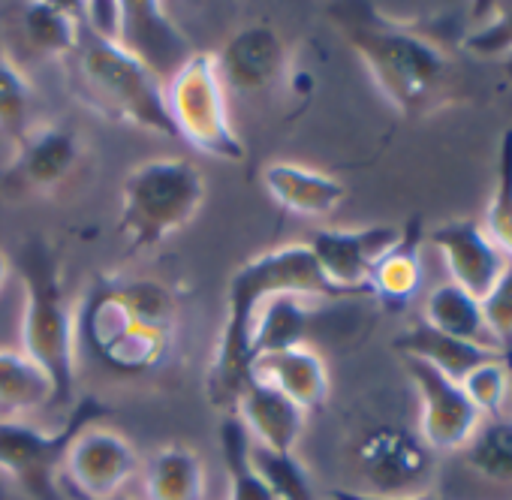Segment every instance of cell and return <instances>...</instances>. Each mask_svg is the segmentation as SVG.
Instances as JSON below:
<instances>
[{"label": "cell", "mask_w": 512, "mask_h": 500, "mask_svg": "<svg viewBox=\"0 0 512 500\" xmlns=\"http://www.w3.org/2000/svg\"><path fill=\"white\" fill-rule=\"evenodd\" d=\"M356 464L368 482V494L404 497L428 491V479L434 473L431 449L419 440V434L398 425L371 428L356 446Z\"/></svg>", "instance_id": "obj_10"}, {"label": "cell", "mask_w": 512, "mask_h": 500, "mask_svg": "<svg viewBox=\"0 0 512 500\" xmlns=\"http://www.w3.org/2000/svg\"><path fill=\"white\" fill-rule=\"evenodd\" d=\"M235 416L241 419L256 446L275 452H296V443L302 440L308 425V413L299 404L256 380L244 386L235 404Z\"/></svg>", "instance_id": "obj_18"}, {"label": "cell", "mask_w": 512, "mask_h": 500, "mask_svg": "<svg viewBox=\"0 0 512 500\" xmlns=\"http://www.w3.org/2000/svg\"><path fill=\"white\" fill-rule=\"evenodd\" d=\"M145 500H205V464L184 443L157 449L145 464Z\"/></svg>", "instance_id": "obj_22"}, {"label": "cell", "mask_w": 512, "mask_h": 500, "mask_svg": "<svg viewBox=\"0 0 512 500\" xmlns=\"http://www.w3.org/2000/svg\"><path fill=\"white\" fill-rule=\"evenodd\" d=\"M458 386L464 389V395L476 404V410L482 416L485 413H497L500 401L509 392V368H506L503 356L500 359H491V362L473 368Z\"/></svg>", "instance_id": "obj_31"}, {"label": "cell", "mask_w": 512, "mask_h": 500, "mask_svg": "<svg viewBox=\"0 0 512 500\" xmlns=\"http://www.w3.org/2000/svg\"><path fill=\"white\" fill-rule=\"evenodd\" d=\"M428 238L440 250L452 284L479 302L497 287V281L509 266V260L494 247V241L485 235L482 223L476 220L440 223L437 229H431Z\"/></svg>", "instance_id": "obj_15"}, {"label": "cell", "mask_w": 512, "mask_h": 500, "mask_svg": "<svg viewBox=\"0 0 512 500\" xmlns=\"http://www.w3.org/2000/svg\"><path fill=\"white\" fill-rule=\"evenodd\" d=\"M85 160V139L76 127L46 124L28 130L22 142H16V157L0 175L7 187L28 193H52L73 178V172Z\"/></svg>", "instance_id": "obj_13"}, {"label": "cell", "mask_w": 512, "mask_h": 500, "mask_svg": "<svg viewBox=\"0 0 512 500\" xmlns=\"http://www.w3.org/2000/svg\"><path fill=\"white\" fill-rule=\"evenodd\" d=\"M329 19L401 115L422 118L449 97L452 55L428 31L392 19L374 4H335Z\"/></svg>", "instance_id": "obj_2"}, {"label": "cell", "mask_w": 512, "mask_h": 500, "mask_svg": "<svg viewBox=\"0 0 512 500\" xmlns=\"http://www.w3.org/2000/svg\"><path fill=\"white\" fill-rule=\"evenodd\" d=\"M82 10V25L100 37L115 43L118 40V28H121V0H88V4H79Z\"/></svg>", "instance_id": "obj_34"}, {"label": "cell", "mask_w": 512, "mask_h": 500, "mask_svg": "<svg viewBox=\"0 0 512 500\" xmlns=\"http://www.w3.org/2000/svg\"><path fill=\"white\" fill-rule=\"evenodd\" d=\"M10 275H13V260L0 250V293H4V287H7V281H10Z\"/></svg>", "instance_id": "obj_36"}, {"label": "cell", "mask_w": 512, "mask_h": 500, "mask_svg": "<svg viewBox=\"0 0 512 500\" xmlns=\"http://www.w3.org/2000/svg\"><path fill=\"white\" fill-rule=\"evenodd\" d=\"M425 326L458 338V341H473L482 344L479 338L488 332L485 326V314H482V302L473 299L470 293H464L461 287H455L452 281L434 287L425 299Z\"/></svg>", "instance_id": "obj_25"}, {"label": "cell", "mask_w": 512, "mask_h": 500, "mask_svg": "<svg viewBox=\"0 0 512 500\" xmlns=\"http://www.w3.org/2000/svg\"><path fill=\"white\" fill-rule=\"evenodd\" d=\"M214 58L226 88L260 94L281 79L287 67V46L272 25H247L235 31Z\"/></svg>", "instance_id": "obj_16"}, {"label": "cell", "mask_w": 512, "mask_h": 500, "mask_svg": "<svg viewBox=\"0 0 512 500\" xmlns=\"http://www.w3.org/2000/svg\"><path fill=\"white\" fill-rule=\"evenodd\" d=\"M250 458L256 473L263 476L275 500H317L314 482L296 452H275L266 446H250Z\"/></svg>", "instance_id": "obj_28"}, {"label": "cell", "mask_w": 512, "mask_h": 500, "mask_svg": "<svg viewBox=\"0 0 512 500\" xmlns=\"http://www.w3.org/2000/svg\"><path fill=\"white\" fill-rule=\"evenodd\" d=\"M422 238H425L422 220L410 217L401 226V238L395 241V247L374 266L368 293L374 299H380L386 308L398 311L416 296V290L422 284V257H419Z\"/></svg>", "instance_id": "obj_21"}, {"label": "cell", "mask_w": 512, "mask_h": 500, "mask_svg": "<svg viewBox=\"0 0 512 500\" xmlns=\"http://www.w3.org/2000/svg\"><path fill=\"white\" fill-rule=\"evenodd\" d=\"M401 226H359V229H323L308 247L332 287L344 296H371L368 281L374 266L395 247Z\"/></svg>", "instance_id": "obj_12"}, {"label": "cell", "mask_w": 512, "mask_h": 500, "mask_svg": "<svg viewBox=\"0 0 512 500\" xmlns=\"http://www.w3.org/2000/svg\"><path fill=\"white\" fill-rule=\"evenodd\" d=\"M217 440H220V452H223V464L229 476V500H275V494L269 491V485L253 467V458H250L253 440L235 413L223 416L217 428Z\"/></svg>", "instance_id": "obj_26"}, {"label": "cell", "mask_w": 512, "mask_h": 500, "mask_svg": "<svg viewBox=\"0 0 512 500\" xmlns=\"http://www.w3.org/2000/svg\"><path fill=\"white\" fill-rule=\"evenodd\" d=\"M464 49L479 58H509L512 55V0L494 4V16L473 34L464 37Z\"/></svg>", "instance_id": "obj_32"}, {"label": "cell", "mask_w": 512, "mask_h": 500, "mask_svg": "<svg viewBox=\"0 0 512 500\" xmlns=\"http://www.w3.org/2000/svg\"><path fill=\"white\" fill-rule=\"evenodd\" d=\"M205 202V175L184 157L145 160L121 184L118 232L130 254H142L181 232Z\"/></svg>", "instance_id": "obj_6"}, {"label": "cell", "mask_w": 512, "mask_h": 500, "mask_svg": "<svg viewBox=\"0 0 512 500\" xmlns=\"http://www.w3.org/2000/svg\"><path fill=\"white\" fill-rule=\"evenodd\" d=\"M263 187L284 211L299 217H326L347 196L338 178L287 160H275L263 169Z\"/></svg>", "instance_id": "obj_19"}, {"label": "cell", "mask_w": 512, "mask_h": 500, "mask_svg": "<svg viewBox=\"0 0 512 500\" xmlns=\"http://www.w3.org/2000/svg\"><path fill=\"white\" fill-rule=\"evenodd\" d=\"M28 112H31V85L7 55H0V136L22 142L25 133L31 130Z\"/></svg>", "instance_id": "obj_30"}, {"label": "cell", "mask_w": 512, "mask_h": 500, "mask_svg": "<svg viewBox=\"0 0 512 500\" xmlns=\"http://www.w3.org/2000/svg\"><path fill=\"white\" fill-rule=\"evenodd\" d=\"M392 347L404 356V359H419L425 365H431L434 371H440L443 377H449L452 383H461L473 368L500 359L503 353L488 347V344H473V341H458L449 338L425 323L410 326L404 335H398L392 341Z\"/></svg>", "instance_id": "obj_20"}, {"label": "cell", "mask_w": 512, "mask_h": 500, "mask_svg": "<svg viewBox=\"0 0 512 500\" xmlns=\"http://www.w3.org/2000/svg\"><path fill=\"white\" fill-rule=\"evenodd\" d=\"M163 97L175 136L193 151L223 163H241L247 157V148L232 127L226 85L211 52H193L172 79L163 82Z\"/></svg>", "instance_id": "obj_7"}, {"label": "cell", "mask_w": 512, "mask_h": 500, "mask_svg": "<svg viewBox=\"0 0 512 500\" xmlns=\"http://www.w3.org/2000/svg\"><path fill=\"white\" fill-rule=\"evenodd\" d=\"M178 302L148 278H94L76 311V344L115 374L160 368L175 344Z\"/></svg>", "instance_id": "obj_3"}, {"label": "cell", "mask_w": 512, "mask_h": 500, "mask_svg": "<svg viewBox=\"0 0 512 500\" xmlns=\"http://www.w3.org/2000/svg\"><path fill=\"white\" fill-rule=\"evenodd\" d=\"M506 73H509V79H512V55L506 58Z\"/></svg>", "instance_id": "obj_38"}, {"label": "cell", "mask_w": 512, "mask_h": 500, "mask_svg": "<svg viewBox=\"0 0 512 500\" xmlns=\"http://www.w3.org/2000/svg\"><path fill=\"white\" fill-rule=\"evenodd\" d=\"M115 43L160 82H169L172 73L196 52L160 0H121V28Z\"/></svg>", "instance_id": "obj_14"}, {"label": "cell", "mask_w": 512, "mask_h": 500, "mask_svg": "<svg viewBox=\"0 0 512 500\" xmlns=\"http://www.w3.org/2000/svg\"><path fill=\"white\" fill-rule=\"evenodd\" d=\"M139 467L142 458L124 434L91 425L73 440L61 476L76 500H112L139 473Z\"/></svg>", "instance_id": "obj_9"}, {"label": "cell", "mask_w": 512, "mask_h": 500, "mask_svg": "<svg viewBox=\"0 0 512 500\" xmlns=\"http://www.w3.org/2000/svg\"><path fill=\"white\" fill-rule=\"evenodd\" d=\"M112 500H130V497H121V494H118V497H112Z\"/></svg>", "instance_id": "obj_39"}, {"label": "cell", "mask_w": 512, "mask_h": 500, "mask_svg": "<svg viewBox=\"0 0 512 500\" xmlns=\"http://www.w3.org/2000/svg\"><path fill=\"white\" fill-rule=\"evenodd\" d=\"M250 380L281 392L284 398L299 404L305 413L323 410L332 392L329 368L323 356L311 350L308 344L269 353V356H256L250 362Z\"/></svg>", "instance_id": "obj_17"}, {"label": "cell", "mask_w": 512, "mask_h": 500, "mask_svg": "<svg viewBox=\"0 0 512 500\" xmlns=\"http://www.w3.org/2000/svg\"><path fill=\"white\" fill-rule=\"evenodd\" d=\"M55 404L52 377L22 350H0V422Z\"/></svg>", "instance_id": "obj_23"}, {"label": "cell", "mask_w": 512, "mask_h": 500, "mask_svg": "<svg viewBox=\"0 0 512 500\" xmlns=\"http://www.w3.org/2000/svg\"><path fill=\"white\" fill-rule=\"evenodd\" d=\"M332 500H443L434 491H419V494H404V497H383V494H368V491H347V488H335Z\"/></svg>", "instance_id": "obj_35"}, {"label": "cell", "mask_w": 512, "mask_h": 500, "mask_svg": "<svg viewBox=\"0 0 512 500\" xmlns=\"http://www.w3.org/2000/svg\"><path fill=\"white\" fill-rule=\"evenodd\" d=\"M482 229L500 254L512 263V127L503 130V139L497 148V184L485 208Z\"/></svg>", "instance_id": "obj_29"}, {"label": "cell", "mask_w": 512, "mask_h": 500, "mask_svg": "<svg viewBox=\"0 0 512 500\" xmlns=\"http://www.w3.org/2000/svg\"><path fill=\"white\" fill-rule=\"evenodd\" d=\"M503 362L509 368V389H512V353H503Z\"/></svg>", "instance_id": "obj_37"}, {"label": "cell", "mask_w": 512, "mask_h": 500, "mask_svg": "<svg viewBox=\"0 0 512 500\" xmlns=\"http://www.w3.org/2000/svg\"><path fill=\"white\" fill-rule=\"evenodd\" d=\"M22 31L31 40V46L64 61L76 49V43L85 31L82 10H79V4L31 0V4L22 7Z\"/></svg>", "instance_id": "obj_24"}, {"label": "cell", "mask_w": 512, "mask_h": 500, "mask_svg": "<svg viewBox=\"0 0 512 500\" xmlns=\"http://www.w3.org/2000/svg\"><path fill=\"white\" fill-rule=\"evenodd\" d=\"M464 461L491 482H512V419H491L464 446Z\"/></svg>", "instance_id": "obj_27"}, {"label": "cell", "mask_w": 512, "mask_h": 500, "mask_svg": "<svg viewBox=\"0 0 512 500\" xmlns=\"http://www.w3.org/2000/svg\"><path fill=\"white\" fill-rule=\"evenodd\" d=\"M419 395V440L431 452H458L482 425V413L458 383L419 359H404Z\"/></svg>", "instance_id": "obj_11"}, {"label": "cell", "mask_w": 512, "mask_h": 500, "mask_svg": "<svg viewBox=\"0 0 512 500\" xmlns=\"http://www.w3.org/2000/svg\"><path fill=\"white\" fill-rule=\"evenodd\" d=\"M13 269L25 284L22 353L55 383V404H73L76 392V311L67 299L58 250L46 238L22 244Z\"/></svg>", "instance_id": "obj_5"}, {"label": "cell", "mask_w": 512, "mask_h": 500, "mask_svg": "<svg viewBox=\"0 0 512 500\" xmlns=\"http://www.w3.org/2000/svg\"><path fill=\"white\" fill-rule=\"evenodd\" d=\"M64 67L73 97L97 115L178 139L166 112L163 82L118 43L100 40L85 28L76 49L64 58Z\"/></svg>", "instance_id": "obj_4"}, {"label": "cell", "mask_w": 512, "mask_h": 500, "mask_svg": "<svg viewBox=\"0 0 512 500\" xmlns=\"http://www.w3.org/2000/svg\"><path fill=\"white\" fill-rule=\"evenodd\" d=\"M482 314L500 353H512V263L506 266L497 287L482 299Z\"/></svg>", "instance_id": "obj_33"}, {"label": "cell", "mask_w": 512, "mask_h": 500, "mask_svg": "<svg viewBox=\"0 0 512 500\" xmlns=\"http://www.w3.org/2000/svg\"><path fill=\"white\" fill-rule=\"evenodd\" d=\"M106 416H112L109 404L97 395H82L73 401V413L55 434L25 422H0V470L16 479L31 500H61L58 473L73 440Z\"/></svg>", "instance_id": "obj_8"}, {"label": "cell", "mask_w": 512, "mask_h": 500, "mask_svg": "<svg viewBox=\"0 0 512 500\" xmlns=\"http://www.w3.org/2000/svg\"><path fill=\"white\" fill-rule=\"evenodd\" d=\"M347 299L326 281L308 244H284L238 266L226 287V320L208 368L211 407L235 413L250 383V362L302 347L311 314L302 299Z\"/></svg>", "instance_id": "obj_1"}]
</instances>
